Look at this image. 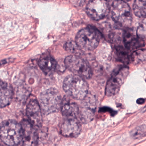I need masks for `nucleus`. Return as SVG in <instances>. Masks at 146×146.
Segmentation results:
<instances>
[{"label":"nucleus","mask_w":146,"mask_h":146,"mask_svg":"<svg viewBox=\"0 0 146 146\" xmlns=\"http://www.w3.org/2000/svg\"><path fill=\"white\" fill-rule=\"evenodd\" d=\"M109 11L107 0H91L86 7L87 14L95 21H99L106 17Z\"/></svg>","instance_id":"6e6552de"},{"label":"nucleus","mask_w":146,"mask_h":146,"mask_svg":"<svg viewBox=\"0 0 146 146\" xmlns=\"http://www.w3.org/2000/svg\"><path fill=\"white\" fill-rule=\"evenodd\" d=\"M80 122L78 118L66 119L60 127L61 134L70 137L78 136L82 129Z\"/></svg>","instance_id":"f8f14e48"},{"label":"nucleus","mask_w":146,"mask_h":146,"mask_svg":"<svg viewBox=\"0 0 146 146\" xmlns=\"http://www.w3.org/2000/svg\"><path fill=\"white\" fill-rule=\"evenodd\" d=\"M38 65L45 74H50L55 71L56 68L57 63L51 56L46 55L39 59Z\"/></svg>","instance_id":"4468645a"},{"label":"nucleus","mask_w":146,"mask_h":146,"mask_svg":"<svg viewBox=\"0 0 146 146\" xmlns=\"http://www.w3.org/2000/svg\"><path fill=\"white\" fill-rule=\"evenodd\" d=\"M136 35L143 39H146V17H144V19L138 26L136 31Z\"/></svg>","instance_id":"aec40b11"},{"label":"nucleus","mask_w":146,"mask_h":146,"mask_svg":"<svg viewBox=\"0 0 146 146\" xmlns=\"http://www.w3.org/2000/svg\"><path fill=\"white\" fill-rule=\"evenodd\" d=\"M63 88L69 96L81 100L87 95L88 86L83 78L75 74L65 78Z\"/></svg>","instance_id":"f257e3e1"},{"label":"nucleus","mask_w":146,"mask_h":146,"mask_svg":"<svg viewBox=\"0 0 146 146\" xmlns=\"http://www.w3.org/2000/svg\"><path fill=\"white\" fill-rule=\"evenodd\" d=\"M125 1H131V0H125Z\"/></svg>","instance_id":"5701e85b"},{"label":"nucleus","mask_w":146,"mask_h":146,"mask_svg":"<svg viewBox=\"0 0 146 146\" xmlns=\"http://www.w3.org/2000/svg\"><path fill=\"white\" fill-rule=\"evenodd\" d=\"M38 102L42 111L45 113H51L58 111L62 105L60 93L54 88H48L40 94Z\"/></svg>","instance_id":"7ed1b4c3"},{"label":"nucleus","mask_w":146,"mask_h":146,"mask_svg":"<svg viewBox=\"0 0 146 146\" xmlns=\"http://www.w3.org/2000/svg\"><path fill=\"white\" fill-rule=\"evenodd\" d=\"M62 113L65 119L78 118L79 106L75 103L67 102L62 105Z\"/></svg>","instance_id":"2eb2a0df"},{"label":"nucleus","mask_w":146,"mask_h":146,"mask_svg":"<svg viewBox=\"0 0 146 146\" xmlns=\"http://www.w3.org/2000/svg\"><path fill=\"white\" fill-rule=\"evenodd\" d=\"M1 139L7 145H17L22 142V127L21 124L13 120L4 121L1 124Z\"/></svg>","instance_id":"20e7f679"},{"label":"nucleus","mask_w":146,"mask_h":146,"mask_svg":"<svg viewBox=\"0 0 146 146\" xmlns=\"http://www.w3.org/2000/svg\"><path fill=\"white\" fill-rule=\"evenodd\" d=\"M65 48L67 51L72 53H78L79 51V50H81L76 44V42H74L72 41L67 42L65 44Z\"/></svg>","instance_id":"412c9836"},{"label":"nucleus","mask_w":146,"mask_h":146,"mask_svg":"<svg viewBox=\"0 0 146 146\" xmlns=\"http://www.w3.org/2000/svg\"><path fill=\"white\" fill-rule=\"evenodd\" d=\"M135 14L138 17H146V0H135L133 5Z\"/></svg>","instance_id":"f3484780"},{"label":"nucleus","mask_w":146,"mask_h":146,"mask_svg":"<svg viewBox=\"0 0 146 146\" xmlns=\"http://www.w3.org/2000/svg\"><path fill=\"white\" fill-rule=\"evenodd\" d=\"M22 143L23 145H35L38 141V135L35 128L28 120H23L21 123Z\"/></svg>","instance_id":"9b49d317"},{"label":"nucleus","mask_w":146,"mask_h":146,"mask_svg":"<svg viewBox=\"0 0 146 146\" xmlns=\"http://www.w3.org/2000/svg\"><path fill=\"white\" fill-rule=\"evenodd\" d=\"M113 20L123 27H128L132 23V14L129 5L122 0L115 1L110 9Z\"/></svg>","instance_id":"39448f33"},{"label":"nucleus","mask_w":146,"mask_h":146,"mask_svg":"<svg viewBox=\"0 0 146 146\" xmlns=\"http://www.w3.org/2000/svg\"><path fill=\"white\" fill-rule=\"evenodd\" d=\"M124 42L127 49H136L144 46L143 39L134 36L130 33H125L124 35Z\"/></svg>","instance_id":"dca6fc26"},{"label":"nucleus","mask_w":146,"mask_h":146,"mask_svg":"<svg viewBox=\"0 0 146 146\" xmlns=\"http://www.w3.org/2000/svg\"><path fill=\"white\" fill-rule=\"evenodd\" d=\"M64 64L74 74L83 78L89 79L92 76V70L88 63L78 55H72L66 57Z\"/></svg>","instance_id":"423d86ee"},{"label":"nucleus","mask_w":146,"mask_h":146,"mask_svg":"<svg viewBox=\"0 0 146 146\" xmlns=\"http://www.w3.org/2000/svg\"><path fill=\"white\" fill-rule=\"evenodd\" d=\"M144 102V100L143 99H139L137 100V103L139 104H142Z\"/></svg>","instance_id":"4be33fe9"},{"label":"nucleus","mask_w":146,"mask_h":146,"mask_svg":"<svg viewBox=\"0 0 146 146\" xmlns=\"http://www.w3.org/2000/svg\"><path fill=\"white\" fill-rule=\"evenodd\" d=\"M0 92V105L2 108L10 103L13 97V90L7 83L1 81Z\"/></svg>","instance_id":"ddd939ff"},{"label":"nucleus","mask_w":146,"mask_h":146,"mask_svg":"<svg viewBox=\"0 0 146 146\" xmlns=\"http://www.w3.org/2000/svg\"><path fill=\"white\" fill-rule=\"evenodd\" d=\"M128 72L129 71L127 67H123L111 77L106 88V94L108 96H111L117 94L126 79Z\"/></svg>","instance_id":"1a4fd4ad"},{"label":"nucleus","mask_w":146,"mask_h":146,"mask_svg":"<svg viewBox=\"0 0 146 146\" xmlns=\"http://www.w3.org/2000/svg\"><path fill=\"white\" fill-rule=\"evenodd\" d=\"M82 100L79 106L78 119L83 123H87L92 120L96 108V100L94 96L88 95Z\"/></svg>","instance_id":"0eeeda50"},{"label":"nucleus","mask_w":146,"mask_h":146,"mask_svg":"<svg viewBox=\"0 0 146 146\" xmlns=\"http://www.w3.org/2000/svg\"><path fill=\"white\" fill-rule=\"evenodd\" d=\"M131 59L133 63L138 64L146 61V50L139 49L135 51L131 55Z\"/></svg>","instance_id":"a211bd4d"},{"label":"nucleus","mask_w":146,"mask_h":146,"mask_svg":"<svg viewBox=\"0 0 146 146\" xmlns=\"http://www.w3.org/2000/svg\"><path fill=\"white\" fill-rule=\"evenodd\" d=\"M41 108L39 102L32 99L29 102L26 108V115L28 121L35 128H39L42 124Z\"/></svg>","instance_id":"9d476101"},{"label":"nucleus","mask_w":146,"mask_h":146,"mask_svg":"<svg viewBox=\"0 0 146 146\" xmlns=\"http://www.w3.org/2000/svg\"><path fill=\"white\" fill-rule=\"evenodd\" d=\"M101 37L99 31L95 28L87 27L78 33L75 42L82 51H92L98 46Z\"/></svg>","instance_id":"f03ea898"},{"label":"nucleus","mask_w":146,"mask_h":146,"mask_svg":"<svg viewBox=\"0 0 146 146\" xmlns=\"http://www.w3.org/2000/svg\"><path fill=\"white\" fill-rule=\"evenodd\" d=\"M131 136L134 139H140L146 136V125H141L136 127L131 132Z\"/></svg>","instance_id":"6ab92c4d"}]
</instances>
